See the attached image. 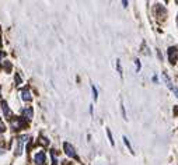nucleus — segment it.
<instances>
[{
    "label": "nucleus",
    "mask_w": 178,
    "mask_h": 165,
    "mask_svg": "<svg viewBox=\"0 0 178 165\" xmlns=\"http://www.w3.org/2000/svg\"><path fill=\"white\" fill-rule=\"evenodd\" d=\"M27 136H21L19 140H17V148L16 151H14V154L17 155V157H20L21 154H23V146H24V142H25Z\"/></svg>",
    "instance_id": "f257e3e1"
},
{
    "label": "nucleus",
    "mask_w": 178,
    "mask_h": 165,
    "mask_svg": "<svg viewBox=\"0 0 178 165\" xmlns=\"http://www.w3.org/2000/svg\"><path fill=\"white\" fill-rule=\"evenodd\" d=\"M168 60H170L171 64H175L177 63V48L175 46L168 49Z\"/></svg>",
    "instance_id": "f03ea898"
},
{
    "label": "nucleus",
    "mask_w": 178,
    "mask_h": 165,
    "mask_svg": "<svg viewBox=\"0 0 178 165\" xmlns=\"http://www.w3.org/2000/svg\"><path fill=\"white\" fill-rule=\"evenodd\" d=\"M63 148H65V152L69 155V157H72V158H76L77 157L76 151H74V147L70 146L69 143H65V144H63Z\"/></svg>",
    "instance_id": "7ed1b4c3"
},
{
    "label": "nucleus",
    "mask_w": 178,
    "mask_h": 165,
    "mask_svg": "<svg viewBox=\"0 0 178 165\" xmlns=\"http://www.w3.org/2000/svg\"><path fill=\"white\" fill-rule=\"evenodd\" d=\"M34 161L37 165H45V152L44 151H38L34 157Z\"/></svg>",
    "instance_id": "20e7f679"
},
{
    "label": "nucleus",
    "mask_w": 178,
    "mask_h": 165,
    "mask_svg": "<svg viewBox=\"0 0 178 165\" xmlns=\"http://www.w3.org/2000/svg\"><path fill=\"white\" fill-rule=\"evenodd\" d=\"M21 100H23V101H25V102H30V101L32 100V97H31V92H30V90H27V88L21 90Z\"/></svg>",
    "instance_id": "39448f33"
},
{
    "label": "nucleus",
    "mask_w": 178,
    "mask_h": 165,
    "mask_svg": "<svg viewBox=\"0 0 178 165\" xmlns=\"http://www.w3.org/2000/svg\"><path fill=\"white\" fill-rule=\"evenodd\" d=\"M34 118V111H32L31 106H27L25 109H24V119H28V121H31V119Z\"/></svg>",
    "instance_id": "423d86ee"
},
{
    "label": "nucleus",
    "mask_w": 178,
    "mask_h": 165,
    "mask_svg": "<svg viewBox=\"0 0 178 165\" xmlns=\"http://www.w3.org/2000/svg\"><path fill=\"white\" fill-rule=\"evenodd\" d=\"M2 109H3V113H4L6 118H10V116H11V111H10V108H8V105H7L6 101H2Z\"/></svg>",
    "instance_id": "0eeeda50"
},
{
    "label": "nucleus",
    "mask_w": 178,
    "mask_h": 165,
    "mask_svg": "<svg viewBox=\"0 0 178 165\" xmlns=\"http://www.w3.org/2000/svg\"><path fill=\"white\" fill-rule=\"evenodd\" d=\"M13 126L16 127V130H19V129H23V127H24V121H23V119H16V121L13 122Z\"/></svg>",
    "instance_id": "6e6552de"
},
{
    "label": "nucleus",
    "mask_w": 178,
    "mask_h": 165,
    "mask_svg": "<svg viewBox=\"0 0 178 165\" xmlns=\"http://www.w3.org/2000/svg\"><path fill=\"white\" fill-rule=\"evenodd\" d=\"M163 79L165 80V84H167V87H168V88H170V90H173V83H171L170 77H168L165 73H163Z\"/></svg>",
    "instance_id": "1a4fd4ad"
},
{
    "label": "nucleus",
    "mask_w": 178,
    "mask_h": 165,
    "mask_svg": "<svg viewBox=\"0 0 178 165\" xmlns=\"http://www.w3.org/2000/svg\"><path fill=\"white\" fill-rule=\"evenodd\" d=\"M123 143H125V144H126V147H128V148H129V151H131L132 154H133V150H132L131 144H129V140H128V137H126V136H123Z\"/></svg>",
    "instance_id": "9d476101"
},
{
    "label": "nucleus",
    "mask_w": 178,
    "mask_h": 165,
    "mask_svg": "<svg viewBox=\"0 0 178 165\" xmlns=\"http://www.w3.org/2000/svg\"><path fill=\"white\" fill-rule=\"evenodd\" d=\"M105 131H107V136H108V140H110V143L114 146V140H112V134H111V130H110V129H107Z\"/></svg>",
    "instance_id": "9b49d317"
},
{
    "label": "nucleus",
    "mask_w": 178,
    "mask_h": 165,
    "mask_svg": "<svg viewBox=\"0 0 178 165\" xmlns=\"http://www.w3.org/2000/svg\"><path fill=\"white\" fill-rule=\"evenodd\" d=\"M91 91H93V98H94V101H97V90H95V87H91Z\"/></svg>",
    "instance_id": "f8f14e48"
},
{
    "label": "nucleus",
    "mask_w": 178,
    "mask_h": 165,
    "mask_svg": "<svg viewBox=\"0 0 178 165\" xmlns=\"http://www.w3.org/2000/svg\"><path fill=\"white\" fill-rule=\"evenodd\" d=\"M116 69H118L119 76H122V67H121V62L119 60H116Z\"/></svg>",
    "instance_id": "ddd939ff"
},
{
    "label": "nucleus",
    "mask_w": 178,
    "mask_h": 165,
    "mask_svg": "<svg viewBox=\"0 0 178 165\" xmlns=\"http://www.w3.org/2000/svg\"><path fill=\"white\" fill-rule=\"evenodd\" d=\"M135 64H136V70L139 71V70H140V67H142V66H140V62H139V59H135Z\"/></svg>",
    "instance_id": "4468645a"
},
{
    "label": "nucleus",
    "mask_w": 178,
    "mask_h": 165,
    "mask_svg": "<svg viewBox=\"0 0 178 165\" xmlns=\"http://www.w3.org/2000/svg\"><path fill=\"white\" fill-rule=\"evenodd\" d=\"M2 58H3V53H2V52H0V60H2Z\"/></svg>",
    "instance_id": "2eb2a0df"
}]
</instances>
